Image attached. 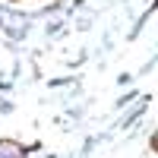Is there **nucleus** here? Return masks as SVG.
<instances>
[{
  "mask_svg": "<svg viewBox=\"0 0 158 158\" xmlns=\"http://www.w3.org/2000/svg\"><path fill=\"white\" fill-rule=\"evenodd\" d=\"M0 158H22V149L16 142H0Z\"/></svg>",
  "mask_w": 158,
  "mask_h": 158,
  "instance_id": "obj_1",
  "label": "nucleus"
}]
</instances>
